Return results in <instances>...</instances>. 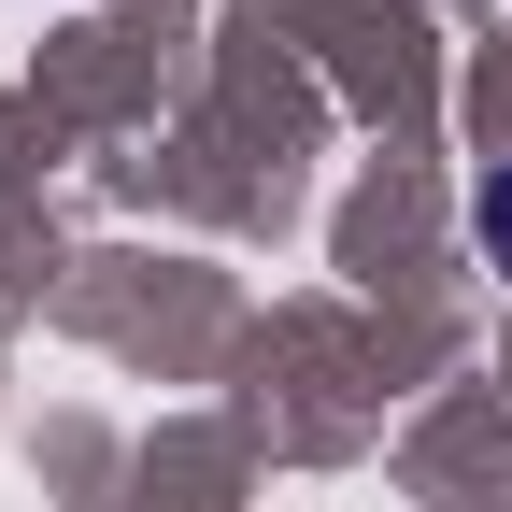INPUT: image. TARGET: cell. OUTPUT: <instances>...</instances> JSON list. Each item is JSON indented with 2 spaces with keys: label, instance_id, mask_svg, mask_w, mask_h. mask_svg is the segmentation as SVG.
<instances>
[{
  "label": "cell",
  "instance_id": "1",
  "mask_svg": "<svg viewBox=\"0 0 512 512\" xmlns=\"http://www.w3.org/2000/svg\"><path fill=\"white\" fill-rule=\"evenodd\" d=\"M484 242H498V256H512V171H498V185H484Z\"/></svg>",
  "mask_w": 512,
  "mask_h": 512
}]
</instances>
